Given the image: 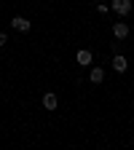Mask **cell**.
Instances as JSON below:
<instances>
[{
  "label": "cell",
  "mask_w": 134,
  "mask_h": 150,
  "mask_svg": "<svg viewBox=\"0 0 134 150\" xmlns=\"http://www.w3.org/2000/svg\"><path fill=\"white\" fill-rule=\"evenodd\" d=\"M110 11H116L118 16L131 13V0H113V3H110Z\"/></svg>",
  "instance_id": "6da1fadb"
},
{
  "label": "cell",
  "mask_w": 134,
  "mask_h": 150,
  "mask_svg": "<svg viewBox=\"0 0 134 150\" xmlns=\"http://www.w3.org/2000/svg\"><path fill=\"white\" fill-rule=\"evenodd\" d=\"M11 27L19 30V32H30L32 24H30V19H24V16H13V19H11Z\"/></svg>",
  "instance_id": "7a4b0ae2"
},
{
  "label": "cell",
  "mask_w": 134,
  "mask_h": 150,
  "mask_svg": "<svg viewBox=\"0 0 134 150\" xmlns=\"http://www.w3.org/2000/svg\"><path fill=\"white\" fill-rule=\"evenodd\" d=\"M91 59H94V54H91L89 48H81L78 54H75V62H78L81 67H89V64H91Z\"/></svg>",
  "instance_id": "3957f363"
},
{
  "label": "cell",
  "mask_w": 134,
  "mask_h": 150,
  "mask_svg": "<svg viewBox=\"0 0 134 150\" xmlns=\"http://www.w3.org/2000/svg\"><path fill=\"white\" fill-rule=\"evenodd\" d=\"M113 70H116V72H126V70H129L126 56H121V54H116V56H113Z\"/></svg>",
  "instance_id": "277c9868"
},
{
  "label": "cell",
  "mask_w": 134,
  "mask_h": 150,
  "mask_svg": "<svg viewBox=\"0 0 134 150\" xmlns=\"http://www.w3.org/2000/svg\"><path fill=\"white\" fill-rule=\"evenodd\" d=\"M113 35H116V40H123V38L129 35V24H123V22H116V24H113Z\"/></svg>",
  "instance_id": "5b68a950"
},
{
  "label": "cell",
  "mask_w": 134,
  "mask_h": 150,
  "mask_svg": "<svg viewBox=\"0 0 134 150\" xmlns=\"http://www.w3.org/2000/svg\"><path fill=\"white\" fill-rule=\"evenodd\" d=\"M89 78H91V83H102V81H105V70H102V67H91Z\"/></svg>",
  "instance_id": "8992f818"
},
{
  "label": "cell",
  "mask_w": 134,
  "mask_h": 150,
  "mask_svg": "<svg viewBox=\"0 0 134 150\" xmlns=\"http://www.w3.org/2000/svg\"><path fill=\"white\" fill-rule=\"evenodd\" d=\"M56 105H59L56 94H46V97H43V107H46V110H56Z\"/></svg>",
  "instance_id": "52a82bcc"
},
{
  "label": "cell",
  "mask_w": 134,
  "mask_h": 150,
  "mask_svg": "<svg viewBox=\"0 0 134 150\" xmlns=\"http://www.w3.org/2000/svg\"><path fill=\"white\" fill-rule=\"evenodd\" d=\"M97 11H99V13H107V11H110V6H105V3H97Z\"/></svg>",
  "instance_id": "ba28073f"
},
{
  "label": "cell",
  "mask_w": 134,
  "mask_h": 150,
  "mask_svg": "<svg viewBox=\"0 0 134 150\" xmlns=\"http://www.w3.org/2000/svg\"><path fill=\"white\" fill-rule=\"evenodd\" d=\"M6 43H8V35H6V32H0V46H6Z\"/></svg>",
  "instance_id": "9c48e42d"
}]
</instances>
